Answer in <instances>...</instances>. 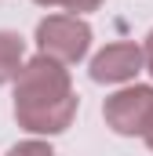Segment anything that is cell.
Segmentation results:
<instances>
[{
	"mask_svg": "<svg viewBox=\"0 0 153 156\" xmlns=\"http://www.w3.org/2000/svg\"><path fill=\"white\" fill-rule=\"evenodd\" d=\"M135 66H139L135 51H110V55H102L95 62V76L99 80H117V76H128Z\"/></svg>",
	"mask_w": 153,
	"mask_h": 156,
	"instance_id": "6da1fadb",
	"label": "cell"
},
{
	"mask_svg": "<svg viewBox=\"0 0 153 156\" xmlns=\"http://www.w3.org/2000/svg\"><path fill=\"white\" fill-rule=\"evenodd\" d=\"M15 58H18V40L15 37H0V80L11 73Z\"/></svg>",
	"mask_w": 153,
	"mask_h": 156,
	"instance_id": "7a4b0ae2",
	"label": "cell"
}]
</instances>
